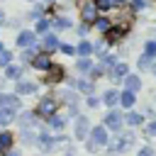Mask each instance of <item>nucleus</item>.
Instances as JSON below:
<instances>
[{"mask_svg":"<svg viewBox=\"0 0 156 156\" xmlns=\"http://www.w3.org/2000/svg\"><path fill=\"white\" fill-rule=\"evenodd\" d=\"M0 66H10V51H0Z\"/></svg>","mask_w":156,"mask_h":156,"instance_id":"obj_28","label":"nucleus"},{"mask_svg":"<svg viewBox=\"0 0 156 156\" xmlns=\"http://www.w3.org/2000/svg\"><path fill=\"white\" fill-rule=\"evenodd\" d=\"M80 17H83V22L93 24V22L98 20V2H95V0H83V5H80Z\"/></svg>","mask_w":156,"mask_h":156,"instance_id":"obj_4","label":"nucleus"},{"mask_svg":"<svg viewBox=\"0 0 156 156\" xmlns=\"http://www.w3.org/2000/svg\"><path fill=\"white\" fill-rule=\"evenodd\" d=\"M49 124H51L54 129H63V117H58V115H51V117H49Z\"/></svg>","mask_w":156,"mask_h":156,"instance_id":"obj_23","label":"nucleus"},{"mask_svg":"<svg viewBox=\"0 0 156 156\" xmlns=\"http://www.w3.org/2000/svg\"><path fill=\"white\" fill-rule=\"evenodd\" d=\"M46 27H49V22H46V20H39V22H37V32H39V34H41V32H46Z\"/></svg>","mask_w":156,"mask_h":156,"instance_id":"obj_32","label":"nucleus"},{"mask_svg":"<svg viewBox=\"0 0 156 156\" xmlns=\"http://www.w3.org/2000/svg\"><path fill=\"white\" fill-rule=\"evenodd\" d=\"M34 56H37V51H32V49H29V51H27V54H24V58H27V61H32V58H34Z\"/></svg>","mask_w":156,"mask_h":156,"instance_id":"obj_37","label":"nucleus"},{"mask_svg":"<svg viewBox=\"0 0 156 156\" xmlns=\"http://www.w3.org/2000/svg\"><path fill=\"white\" fill-rule=\"evenodd\" d=\"M68 24H71L68 20H61V17H58V20H54V27H56V29H66Z\"/></svg>","mask_w":156,"mask_h":156,"instance_id":"obj_29","label":"nucleus"},{"mask_svg":"<svg viewBox=\"0 0 156 156\" xmlns=\"http://www.w3.org/2000/svg\"><path fill=\"white\" fill-rule=\"evenodd\" d=\"M132 141H134V136H132V134H117L112 141H107V146H110V156L122 154L124 149H129V146H132Z\"/></svg>","mask_w":156,"mask_h":156,"instance_id":"obj_2","label":"nucleus"},{"mask_svg":"<svg viewBox=\"0 0 156 156\" xmlns=\"http://www.w3.org/2000/svg\"><path fill=\"white\" fill-rule=\"evenodd\" d=\"M78 88H80L83 93H90V90H93V85H90V80H78Z\"/></svg>","mask_w":156,"mask_h":156,"instance_id":"obj_31","label":"nucleus"},{"mask_svg":"<svg viewBox=\"0 0 156 156\" xmlns=\"http://www.w3.org/2000/svg\"><path fill=\"white\" fill-rule=\"evenodd\" d=\"M0 107H7V110H17V107H20V100H17L15 95H5V93H2Z\"/></svg>","mask_w":156,"mask_h":156,"instance_id":"obj_10","label":"nucleus"},{"mask_svg":"<svg viewBox=\"0 0 156 156\" xmlns=\"http://www.w3.org/2000/svg\"><path fill=\"white\" fill-rule=\"evenodd\" d=\"M151 56H156V41L146 44V58H151Z\"/></svg>","mask_w":156,"mask_h":156,"instance_id":"obj_27","label":"nucleus"},{"mask_svg":"<svg viewBox=\"0 0 156 156\" xmlns=\"http://www.w3.org/2000/svg\"><path fill=\"white\" fill-rule=\"evenodd\" d=\"M90 51H93V46H90L88 41H80V46H78V54H80V56H88Z\"/></svg>","mask_w":156,"mask_h":156,"instance_id":"obj_25","label":"nucleus"},{"mask_svg":"<svg viewBox=\"0 0 156 156\" xmlns=\"http://www.w3.org/2000/svg\"><path fill=\"white\" fill-rule=\"evenodd\" d=\"M22 134H24L27 139H32L34 134H41V127H39V122H37V115L22 112Z\"/></svg>","mask_w":156,"mask_h":156,"instance_id":"obj_1","label":"nucleus"},{"mask_svg":"<svg viewBox=\"0 0 156 156\" xmlns=\"http://www.w3.org/2000/svg\"><path fill=\"white\" fill-rule=\"evenodd\" d=\"M105 102H107L110 107L117 105V102H119V93H117V90H107V93H105Z\"/></svg>","mask_w":156,"mask_h":156,"instance_id":"obj_17","label":"nucleus"},{"mask_svg":"<svg viewBox=\"0 0 156 156\" xmlns=\"http://www.w3.org/2000/svg\"><path fill=\"white\" fill-rule=\"evenodd\" d=\"M15 119V110H7V107H0V124H10Z\"/></svg>","mask_w":156,"mask_h":156,"instance_id":"obj_16","label":"nucleus"},{"mask_svg":"<svg viewBox=\"0 0 156 156\" xmlns=\"http://www.w3.org/2000/svg\"><path fill=\"white\" fill-rule=\"evenodd\" d=\"M10 146H12V134L10 132H2L0 134V154L10 156Z\"/></svg>","mask_w":156,"mask_h":156,"instance_id":"obj_8","label":"nucleus"},{"mask_svg":"<svg viewBox=\"0 0 156 156\" xmlns=\"http://www.w3.org/2000/svg\"><path fill=\"white\" fill-rule=\"evenodd\" d=\"M98 2V7H117V5H122L124 0H95Z\"/></svg>","mask_w":156,"mask_h":156,"instance_id":"obj_24","label":"nucleus"},{"mask_svg":"<svg viewBox=\"0 0 156 156\" xmlns=\"http://www.w3.org/2000/svg\"><path fill=\"white\" fill-rule=\"evenodd\" d=\"M90 76H93V78H98V76H102V68H100V66H95V68H90Z\"/></svg>","mask_w":156,"mask_h":156,"instance_id":"obj_34","label":"nucleus"},{"mask_svg":"<svg viewBox=\"0 0 156 156\" xmlns=\"http://www.w3.org/2000/svg\"><path fill=\"white\" fill-rule=\"evenodd\" d=\"M0 100H2V93H0Z\"/></svg>","mask_w":156,"mask_h":156,"instance_id":"obj_40","label":"nucleus"},{"mask_svg":"<svg viewBox=\"0 0 156 156\" xmlns=\"http://www.w3.org/2000/svg\"><path fill=\"white\" fill-rule=\"evenodd\" d=\"M44 46H46V51H54V49H58V41H56V37H51V34H49V37L44 39Z\"/></svg>","mask_w":156,"mask_h":156,"instance_id":"obj_22","label":"nucleus"},{"mask_svg":"<svg viewBox=\"0 0 156 156\" xmlns=\"http://www.w3.org/2000/svg\"><path fill=\"white\" fill-rule=\"evenodd\" d=\"M56 110H58L56 98H44V100L39 102V107H37V115H39V117H51V115H56Z\"/></svg>","mask_w":156,"mask_h":156,"instance_id":"obj_5","label":"nucleus"},{"mask_svg":"<svg viewBox=\"0 0 156 156\" xmlns=\"http://www.w3.org/2000/svg\"><path fill=\"white\" fill-rule=\"evenodd\" d=\"M122 34H124V29H112V27H110V29L105 32V37H107L110 41H117V39L122 37Z\"/></svg>","mask_w":156,"mask_h":156,"instance_id":"obj_19","label":"nucleus"},{"mask_svg":"<svg viewBox=\"0 0 156 156\" xmlns=\"http://www.w3.org/2000/svg\"><path fill=\"white\" fill-rule=\"evenodd\" d=\"M0 51H2V44H0Z\"/></svg>","mask_w":156,"mask_h":156,"instance_id":"obj_39","label":"nucleus"},{"mask_svg":"<svg viewBox=\"0 0 156 156\" xmlns=\"http://www.w3.org/2000/svg\"><path fill=\"white\" fill-rule=\"evenodd\" d=\"M146 134H149V136H156V122H151V124L146 127Z\"/></svg>","mask_w":156,"mask_h":156,"instance_id":"obj_33","label":"nucleus"},{"mask_svg":"<svg viewBox=\"0 0 156 156\" xmlns=\"http://www.w3.org/2000/svg\"><path fill=\"white\" fill-rule=\"evenodd\" d=\"M119 102H122V107H132V105H134V93L124 90V93H122V98H119Z\"/></svg>","mask_w":156,"mask_h":156,"instance_id":"obj_18","label":"nucleus"},{"mask_svg":"<svg viewBox=\"0 0 156 156\" xmlns=\"http://www.w3.org/2000/svg\"><path fill=\"white\" fill-rule=\"evenodd\" d=\"M105 144H107V132H105V127L98 124V127L88 134V149H90V151H98V149L105 146Z\"/></svg>","mask_w":156,"mask_h":156,"instance_id":"obj_3","label":"nucleus"},{"mask_svg":"<svg viewBox=\"0 0 156 156\" xmlns=\"http://www.w3.org/2000/svg\"><path fill=\"white\" fill-rule=\"evenodd\" d=\"M139 156H154V151H151V149H149V146H144V149H141V151H139Z\"/></svg>","mask_w":156,"mask_h":156,"instance_id":"obj_35","label":"nucleus"},{"mask_svg":"<svg viewBox=\"0 0 156 156\" xmlns=\"http://www.w3.org/2000/svg\"><path fill=\"white\" fill-rule=\"evenodd\" d=\"M124 119H127V122H129L132 127L141 124V115H139V112H127V117H124Z\"/></svg>","mask_w":156,"mask_h":156,"instance_id":"obj_21","label":"nucleus"},{"mask_svg":"<svg viewBox=\"0 0 156 156\" xmlns=\"http://www.w3.org/2000/svg\"><path fill=\"white\" fill-rule=\"evenodd\" d=\"M95 24H98V29H102V32H107V29H110V20H105V17L95 20Z\"/></svg>","mask_w":156,"mask_h":156,"instance_id":"obj_26","label":"nucleus"},{"mask_svg":"<svg viewBox=\"0 0 156 156\" xmlns=\"http://www.w3.org/2000/svg\"><path fill=\"white\" fill-rule=\"evenodd\" d=\"M76 136H78V139L88 136V119H85V117H78V119H76Z\"/></svg>","mask_w":156,"mask_h":156,"instance_id":"obj_11","label":"nucleus"},{"mask_svg":"<svg viewBox=\"0 0 156 156\" xmlns=\"http://www.w3.org/2000/svg\"><path fill=\"white\" fill-rule=\"evenodd\" d=\"M20 73H22V68H20V66H7V68H5V76H7V78H12V80H15V78H20Z\"/></svg>","mask_w":156,"mask_h":156,"instance_id":"obj_20","label":"nucleus"},{"mask_svg":"<svg viewBox=\"0 0 156 156\" xmlns=\"http://www.w3.org/2000/svg\"><path fill=\"white\" fill-rule=\"evenodd\" d=\"M34 90H37L34 83H27V80H20V83H17V95H29V93H34Z\"/></svg>","mask_w":156,"mask_h":156,"instance_id":"obj_13","label":"nucleus"},{"mask_svg":"<svg viewBox=\"0 0 156 156\" xmlns=\"http://www.w3.org/2000/svg\"><path fill=\"white\" fill-rule=\"evenodd\" d=\"M34 32H22L20 37H17V46H32L34 44Z\"/></svg>","mask_w":156,"mask_h":156,"instance_id":"obj_12","label":"nucleus"},{"mask_svg":"<svg viewBox=\"0 0 156 156\" xmlns=\"http://www.w3.org/2000/svg\"><path fill=\"white\" fill-rule=\"evenodd\" d=\"M32 63H34V66H37V68H44V71H46V68H49V63H51V61H49V56H46V54H37V56H34V58H32Z\"/></svg>","mask_w":156,"mask_h":156,"instance_id":"obj_14","label":"nucleus"},{"mask_svg":"<svg viewBox=\"0 0 156 156\" xmlns=\"http://www.w3.org/2000/svg\"><path fill=\"white\" fill-rule=\"evenodd\" d=\"M61 51H63V54H73V46H68V44H63V46H61Z\"/></svg>","mask_w":156,"mask_h":156,"instance_id":"obj_36","label":"nucleus"},{"mask_svg":"<svg viewBox=\"0 0 156 156\" xmlns=\"http://www.w3.org/2000/svg\"><path fill=\"white\" fill-rule=\"evenodd\" d=\"M105 127H110V129L119 132V127H122V115H119V112H115V110H110V112L105 115Z\"/></svg>","mask_w":156,"mask_h":156,"instance_id":"obj_7","label":"nucleus"},{"mask_svg":"<svg viewBox=\"0 0 156 156\" xmlns=\"http://www.w3.org/2000/svg\"><path fill=\"white\" fill-rule=\"evenodd\" d=\"M78 71H90V61H88L85 56H83V58L78 61Z\"/></svg>","mask_w":156,"mask_h":156,"instance_id":"obj_30","label":"nucleus"},{"mask_svg":"<svg viewBox=\"0 0 156 156\" xmlns=\"http://www.w3.org/2000/svg\"><path fill=\"white\" fill-rule=\"evenodd\" d=\"M124 76H127V63H122V61H119V63H115V66H112V76H110V78H112V80H122Z\"/></svg>","mask_w":156,"mask_h":156,"instance_id":"obj_9","label":"nucleus"},{"mask_svg":"<svg viewBox=\"0 0 156 156\" xmlns=\"http://www.w3.org/2000/svg\"><path fill=\"white\" fill-rule=\"evenodd\" d=\"M61 78H63V68L58 63H49V68H46V83H58Z\"/></svg>","mask_w":156,"mask_h":156,"instance_id":"obj_6","label":"nucleus"},{"mask_svg":"<svg viewBox=\"0 0 156 156\" xmlns=\"http://www.w3.org/2000/svg\"><path fill=\"white\" fill-rule=\"evenodd\" d=\"M124 80H127V90H129V93H134V90H139V85H141V80H139V76H124Z\"/></svg>","mask_w":156,"mask_h":156,"instance_id":"obj_15","label":"nucleus"},{"mask_svg":"<svg viewBox=\"0 0 156 156\" xmlns=\"http://www.w3.org/2000/svg\"><path fill=\"white\" fill-rule=\"evenodd\" d=\"M134 7H144V0H134Z\"/></svg>","mask_w":156,"mask_h":156,"instance_id":"obj_38","label":"nucleus"}]
</instances>
